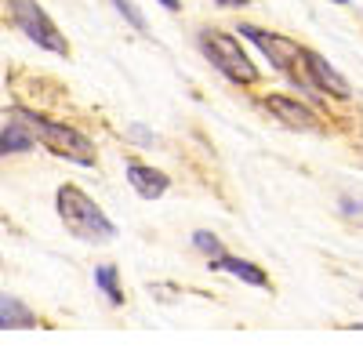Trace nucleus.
<instances>
[{
    "label": "nucleus",
    "mask_w": 363,
    "mask_h": 352,
    "mask_svg": "<svg viewBox=\"0 0 363 352\" xmlns=\"http://www.w3.org/2000/svg\"><path fill=\"white\" fill-rule=\"evenodd\" d=\"M55 211H58V218H62L69 237H77L84 244H109V240H116V225L109 222V215L80 186H69V182L58 186Z\"/></svg>",
    "instance_id": "nucleus-1"
},
{
    "label": "nucleus",
    "mask_w": 363,
    "mask_h": 352,
    "mask_svg": "<svg viewBox=\"0 0 363 352\" xmlns=\"http://www.w3.org/2000/svg\"><path fill=\"white\" fill-rule=\"evenodd\" d=\"M11 113L18 116L29 131H33V138L44 145V149H51L55 157H62L69 164H80V167H95V160H99L95 142H91L87 135H80L77 127L58 124V120H51V116L33 113V109H26V106H11Z\"/></svg>",
    "instance_id": "nucleus-2"
},
{
    "label": "nucleus",
    "mask_w": 363,
    "mask_h": 352,
    "mask_svg": "<svg viewBox=\"0 0 363 352\" xmlns=\"http://www.w3.org/2000/svg\"><path fill=\"white\" fill-rule=\"evenodd\" d=\"M240 37H247L265 58H269V66L284 73L291 84L298 87H306V91H313V84H309V73H306V47L280 37V33H269V29H258V25H240ZM316 95V91H313Z\"/></svg>",
    "instance_id": "nucleus-3"
},
{
    "label": "nucleus",
    "mask_w": 363,
    "mask_h": 352,
    "mask_svg": "<svg viewBox=\"0 0 363 352\" xmlns=\"http://www.w3.org/2000/svg\"><path fill=\"white\" fill-rule=\"evenodd\" d=\"M196 44H200L203 58L225 80H233V84H255L258 80V66L251 62V55L244 51V44H240L236 37L222 33V29H200Z\"/></svg>",
    "instance_id": "nucleus-4"
},
{
    "label": "nucleus",
    "mask_w": 363,
    "mask_h": 352,
    "mask_svg": "<svg viewBox=\"0 0 363 352\" xmlns=\"http://www.w3.org/2000/svg\"><path fill=\"white\" fill-rule=\"evenodd\" d=\"M8 11H11V22L18 25V33H26L37 47L51 55H69V40L58 33V25L37 0H8Z\"/></svg>",
    "instance_id": "nucleus-5"
},
{
    "label": "nucleus",
    "mask_w": 363,
    "mask_h": 352,
    "mask_svg": "<svg viewBox=\"0 0 363 352\" xmlns=\"http://www.w3.org/2000/svg\"><path fill=\"white\" fill-rule=\"evenodd\" d=\"M306 73H309V84H313V91L316 95H327V98H352V87H349V80L327 62V58L320 55V51H313V47H306Z\"/></svg>",
    "instance_id": "nucleus-6"
},
{
    "label": "nucleus",
    "mask_w": 363,
    "mask_h": 352,
    "mask_svg": "<svg viewBox=\"0 0 363 352\" xmlns=\"http://www.w3.org/2000/svg\"><path fill=\"white\" fill-rule=\"evenodd\" d=\"M265 113L277 116V120L291 131H320V116L301 102V98H291V95H265L262 98Z\"/></svg>",
    "instance_id": "nucleus-7"
},
{
    "label": "nucleus",
    "mask_w": 363,
    "mask_h": 352,
    "mask_svg": "<svg viewBox=\"0 0 363 352\" xmlns=\"http://www.w3.org/2000/svg\"><path fill=\"white\" fill-rule=\"evenodd\" d=\"M128 186L142 196V200H160L167 189H171V178L160 171V167H149L142 160H128Z\"/></svg>",
    "instance_id": "nucleus-8"
},
{
    "label": "nucleus",
    "mask_w": 363,
    "mask_h": 352,
    "mask_svg": "<svg viewBox=\"0 0 363 352\" xmlns=\"http://www.w3.org/2000/svg\"><path fill=\"white\" fill-rule=\"evenodd\" d=\"M211 269H215V273H229V276H236L240 283H247V287L269 290V276H265V269L255 266V261H247V258L222 254V258H211Z\"/></svg>",
    "instance_id": "nucleus-9"
},
{
    "label": "nucleus",
    "mask_w": 363,
    "mask_h": 352,
    "mask_svg": "<svg viewBox=\"0 0 363 352\" xmlns=\"http://www.w3.org/2000/svg\"><path fill=\"white\" fill-rule=\"evenodd\" d=\"M33 145H37L33 131H29L15 113H8V116H4V131H0V153L15 157V153H29Z\"/></svg>",
    "instance_id": "nucleus-10"
},
{
    "label": "nucleus",
    "mask_w": 363,
    "mask_h": 352,
    "mask_svg": "<svg viewBox=\"0 0 363 352\" xmlns=\"http://www.w3.org/2000/svg\"><path fill=\"white\" fill-rule=\"evenodd\" d=\"M0 327L4 331H29V327H37V312H29L26 302L4 295L0 298Z\"/></svg>",
    "instance_id": "nucleus-11"
},
{
    "label": "nucleus",
    "mask_w": 363,
    "mask_h": 352,
    "mask_svg": "<svg viewBox=\"0 0 363 352\" xmlns=\"http://www.w3.org/2000/svg\"><path fill=\"white\" fill-rule=\"evenodd\" d=\"M95 287L106 295V302H109L113 309L124 305V287H120V273H116V266H99V269H95Z\"/></svg>",
    "instance_id": "nucleus-12"
},
{
    "label": "nucleus",
    "mask_w": 363,
    "mask_h": 352,
    "mask_svg": "<svg viewBox=\"0 0 363 352\" xmlns=\"http://www.w3.org/2000/svg\"><path fill=\"white\" fill-rule=\"evenodd\" d=\"M193 247H196L200 254H207V261H211V258H222V254H225L222 240L215 237V232H207V229H196V232H193Z\"/></svg>",
    "instance_id": "nucleus-13"
},
{
    "label": "nucleus",
    "mask_w": 363,
    "mask_h": 352,
    "mask_svg": "<svg viewBox=\"0 0 363 352\" xmlns=\"http://www.w3.org/2000/svg\"><path fill=\"white\" fill-rule=\"evenodd\" d=\"M113 8L124 15V22H128L131 29H138V33H145V29H149V25H145V15L135 8V0H113Z\"/></svg>",
    "instance_id": "nucleus-14"
},
{
    "label": "nucleus",
    "mask_w": 363,
    "mask_h": 352,
    "mask_svg": "<svg viewBox=\"0 0 363 352\" xmlns=\"http://www.w3.org/2000/svg\"><path fill=\"white\" fill-rule=\"evenodd\" d=\"M128 135H131V142H138V145H153V142H157V135H153V131H145L142 124H131Z\"/></svg>",
    "instance_id": "nucleus-15"
},
{
    "label": "nucleus",
    "mask_w": 363,
    "mask_h": 352,
    "mask_svg": "<svg viewBox=\"0 0 363 352\" xmlns=\"http://www.w3.org/2000/svg\"><path fill=\"white\" fill-rule=\"evenodd\" d=\"M342 211H345V215H363V200H349V196H342Z\"/></svg>",
    "instance_id": "nucleus-16"
},
{
    "label": "nucleus",
    "mask_w": 363,
    "mask_h": 352,
    "mask_svg": "<svg viewBox=\"0 0 363 352\" xmlns=\"http://www.w3.org/2000/svg\"><path fill=\"white\" fill-rule=\"evenodd\" d=\"M160 4H164L167 11H178V8H182V0H160Z\"/></svg>",
    "instance_id": "nucleus-17"
},
{
    "label": "nucleus",
    "mask_w": 363,
    "mask_h": 352,
    "mask_svg": "<svg viewBox=\"0 0 363 352\" xmlns=\"http://www.w3.org/2000/svg\"><path fill=\"white\" fill-rule=\"evenodd\" d=\"M222 8H236V4H244V0H218Z\"/></svg>",
    "instance_id": "nucleus-18"
},
{
    "label": "nucleus",
    "mask_w": 363,
    "mask_h": 352,
    "mask_svg": "<svg viewBox=\"0 0 363 352\" xmlns=\"http://www.w3.org/2000/svg\"><path fill=\"white\" fill-rule=\"evenodd\" d=\"M330 4H349V0H330Z\"/></svg>",
    "instance_id": "nucleus-19"
}]
</instances>
